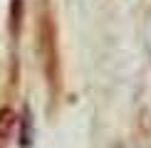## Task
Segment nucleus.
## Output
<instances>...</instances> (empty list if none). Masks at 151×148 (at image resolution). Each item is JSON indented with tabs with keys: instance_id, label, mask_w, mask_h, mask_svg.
I'll return each instance as SVG.
<instances>
[{
	"instance_id": "2",
	"label": "nucleus",
	"mask_w": 151,
	"mask_h": 148,
	"mask_svg": "<svg viewBox=\"0 0 151 148\" xmlns=\"http://www.w3.org/2000/svg\"><path fill=\"white\" fill-rule=\"evenodd\" d=\"M149 25H151V22H149ZM149 45H151V35H149Z\"/></svg>"
},
{
	"instance_id": "1",
	"label": "nucleus",
	"mask_w": 151,
	"mask_h": 148,
	"mask_svg": "<svg viewBox=\"0 0 151 148\" xmlns=\"http://www.w3.org/2000/svg\"><path fill=\"white\" fill-rule=\"evenodd\" d=\"M10 128H12V114L10 111H0V141H5L10 136Z\"/></svg>"
}]
</instances>
